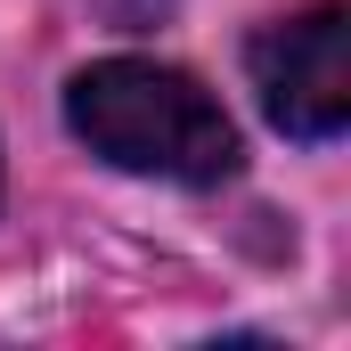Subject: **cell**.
I'll return each instance as SVG.
<instances>
[{
	"label": "cell",
	"instance_id": "cell-1",
	"mask_svg": "<svg viewBox=\"0 0 351 351\" xmlns=\"http://www.w3.org/2000/svg\"><path fill=\"white\" fill-rule=\"evenodd\" d=\"M66 123L90 156L114 172L172 180V188H221L237 172V123L221 98L156 58H98L66 82Z\"/></svg>",
	"mask_w": 351,
	"mask_h": 351
},
{
	"label": "cell",
	"instance_id": "cell-2",
	"mask_svg": "<svg viewBox=\"0 0 351 351\" xmlns=\"http://www.w3.org/2000/svg\"><path fill=\"white\" fill-rule=\"evenodd\" d=\"M245 66L262 90V114L286 139H335L351 123V16L335 0H319L286 25H262Z\"/></svg>",
	"mask_w": 351,
	"mask_h": 351
}]
</instances>
